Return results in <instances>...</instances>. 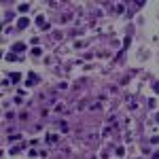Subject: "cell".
Here are the masks:
<instances>
[{
	"label": "cell",
	"mask_w": 159,
	"mask_h": 159,
	"mask_svg": "<svg viewBox=\"0 0 159 159\" xmlns=\"http://www.w3.org/2000/svg\"><path fill=\"white\" fill-rule=\"evenodd\" d=\"M153 159H159V151H157V153H153Z\"/></svg>",
	"instance_id": "11"
},
{
	"label": "cell",
	"mask_w": 159,
	"mask_h": 159,
	"mask_svg": "<svg viewBox=\"0 0 159 159\" xmlns=\"http://www.w3.org/2000/svg\"><path fill=\"white\" fill-rule=\"evenodd\" d=\"M32 53H34V55H36V57H38V55H40V53H42V51H40V49H38V47H34V49H32Z\"/></svg>",
	"instance_id": "9"
},
{
	"label": "cell",
	"mask_w": 159,
	"mask_h": 159,
	"mask_svg": "<svg viewBox=\"0 0 159 159\" xmlns=\"http://www.w3.org/2000/svg\"><path fill=\"white\" fill-rule=\"evenodd\" d=\"M19 79H21V77H19V72H13V74L9 77V81H11V83H17Z\"/></svg>",
	"instance_id": "5"
},
{
	"label": "cell",
	"mask_w": 159,
	"mask_h": 159,
	"mask_svg": "<svg viewBox=\"0 0 159 159\" xmlns=\"http://www.w3.org/2000/svg\"><path fill=\"white\" fill-rule=\"evenodd\" d=\"M47 140L53 144V142H57V136H55V134H49V136H47Z\"/></svg>",
	"instance_id": "8"
},
{
	"label": "cell",
	"mask_w": 159,
	"mask_h": 159,
	"mask_svg": "<svg viewBox=\"0 0 159 159\" xmlns=\"http://www.w3.org/2000/svg\"><path fill=\"white\" fill-rule=\"evenodd\" d=\"M28 24H30V19H28V17H21V19L17 21V30H26Z\"/></svg>",
	"instance_id": "2"
},
{
	"label": "cell",
	"mask_w": 159,
	"mask_h": 159,
	"mask_svg": "<svg viewBox=\"0 0 159 159\" xmlns=\"http://www.w3.org/2000/svg\"><path fill=\"white\" fill-rule=\"evenodd\" d=\"M21 149H24V144H19V146H11V155H15V153H19Z\"/></svg>",
	"instance_id": "7"
},
{
	"label": "cell",
	"mask_w": 159,
	"mask_h": 159,
	"mask_svg": "<svg viewBox=\"0 0 159 159\" xmlns=\"http://www.w3.org/2000/svg\"><path fill=\"white\" fill-rule=\"evenodd\" d=\"M28 9H30V4H26V2H24V4H19V7H17V11H19V13H26Z\"/></svg>",
	"instance_id": "6"
},
{
	"label": "cell",
	"mask_w": 159,
	"mask_h": 159,
	"mask_svg": "<svg viewBox=\"0 0 159 159\" xmlns=\"http://www.w3.org/2000/svg\"><path fill=\"white\" fill-rule=\"evenodd\" d=\"M13 51H15V53L26 51V42H15V45H13Z\"/></svg>",
	"instance_id": "4"
},
{
	"label": "cell",
	"mask_w": 159,
	"mask_h": 159,
	"mask_svg": "<svg viewBox=\"0 0 159 159\" xmlns=\"http://www.w3.org/2000/svg\"><path fill=\"white\" fill-rule=\"evenodd\" d=\"M155 121H157V123H159V112H157V115H155Z\"/></svg>",
	"instance_id": "12"
},
{
	"label": "cell",
	"mask_w": 159,
	"mask_h": 159,
	"mask_svg": "<svg viewBox=\"0 0 159 159\" xmlns=\"http://www.w3.org/2000/svg\"><path fill=\"white\" fill-rule=\"evenodd\" d=\"M36 26H38L40 30H47V28H49V24L45 21V17H36Z\"/></svg>",
	"instance_id": "3"
},
{
	"label": "cell",
	"mask_w": 159,
	"mask_h": 159,
	"mask_svg": "<svg viewBox=\"0 0 159 159\" xmlns=\"http://www.w3.org/2000/svg\"><path fill=\"white\" fill-rule=\"evenodd\" d=\"M40 83V79H38V74H34V72H30L28 74V79H26V85L30 87V85H38Z\"/></svg>",
	"instance_id": "1"
},
{
	"label": "cell",
	"mask_w": 159,
	"mask_h": 159,
	"mask_svg": "<svg viewBox=\"0 0 159 159\" xmlns=\"http://www.w3.org/2000/svg\"><path fill=\"white\" fill-rule=\"evenodd\" d=\"M153 89H155V94H159V81H157V83L153 85Z\"/></svg>",
	"instance_id": "10"
}]
</instances>
